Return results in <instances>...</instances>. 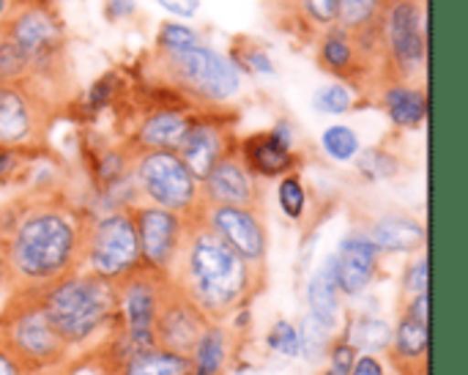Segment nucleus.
I'll return each mask as SVG.
<instances>
[{"mask_svg": "<svg viewBox=\"0 0 468 375\" xmlns=\"http://www.w3.org/2000/svg\"><path fill=\"white\" fill-rule=\"evenodd\" d=\"M359 351L343 338V335H335L332 343H329V351H326V362H329V370L337 375H348L354 362H356Z\"/></svg>", "mask_w": 468, "mask_h": 375, "instance_id": "ea45409f", "label": "nucleus"}, {"mask_svg": "<svg viewBox=\"0 0 468 375\" xmlns=\"http://www.w3.org/2000/svg\"><path fill=\"white\" fill-rule=\"evenodd\" d=\"M348 375H387V365L373 354H359Z\"/></svg>", "mask_w": 468, "mask_h": 375, "instance_id": "79ce46f5", "label": "nucleus"}, {"mask_svg": "<svg viewBox=\"0 0 468 375\" xmlns=\"http://www.w3.org/2000/svg\"><path fill=\"white\" fill-rule=\"evenodd\" d=\"M304 299H307V316L315 318L321 327H326L335 335L340 321H343V294H340V285H337L335 258L332 255H326L324 263L307 280Z\"/></svg>", "mask_w": 468, "mask_h": 375, "instance_id": "b1692460", "label": "nucleus"}, {"mask_svg": "<svg viewBox=\"0 0 468 375\" xmlns=\"http://www.w3.org/2000/svg\"><path fill=\"white\" fill-rule=\"evenodd\" d=\"M3 33L22 49L30 63V82L58 107L74 93L69 63V36L60 14L49 0H27L11 8Z\"/></svg>", "mask_w": 468, "mask_h": 375, "instance_id": "7ed1b4c3", "label": "nucleus"}, {"mask_svg": "<svg viewBox=\"0 0 468 375\" xmlns=\"http://www.w3.org/2000/svg\"><path fill=\"white\" fill-rule=\"evenodd\" d=\"M321 375H337V373H332V370H324V373Z\"/></svg>", "mask_w": 468, "mask_h": 375, "instance_id": "8fccbe9b", "label": "nucleus"}, {"mask_svg": "<svg viewBox=\"0 0 468 375\" xmlns=\"http://www.w3.org/2000/svg\"><path fill=\"white\" fill-rule=\"evenodd\" d=\"M0 335L27 373H55L74 368L77 351H71V346L49 324L38 294H5V305L0 310Z\"/></svg>", "mask_w": 468, "mask_h": 375, "instance_id": "423d86ee", "label": "nucleus"}, {"mask_svg": "<svg viewBox=\"0 0 468 375\" xmlns=\"http://www.w3.org/2000/svg\"><path fill=\"white\" fill-rule=\"evenodd\" d=\"M206 38L184 25V22H162L159 30H156V47L154 49H162V52H176V49H186V47H195V44H203Z\"/></svg>", "mask_w": 468, "mask_h": 375, "instance_id": "c9c22d12", "label": "nucleus"}, {"mask_svg": "<svg viewBox=\"0 0 468 375\" xmlns=\"http://www.w3.org/2000/svg\"><path fill=\"white\" fill-rule=\"evenodd\" d=\"M115 93H118V74H115V71H107L104 77H99V80L90 85V91L85 93L82 107H85L90 115H96L99 110H104V107L115 99Z\"/></svg>", "mask_w": 468, "mask_h": 375, "instance_id": "58836bf2", "label": "nucleus"}, {"mask_svg": "<svg viewBox=\"0 0 468 375\" xmlns=\"http://www.w3.org/2000/svg\"><path fill=\"white\" fill-rule=\"evenodd\" d=\"M431 329L422 321L400 316L392 327V343L387 348V362L398 375H428Z\"/></svg>", "mask_w": 468, "mask_h": 375, "instance_id": "412c9836", "label": "nucleus"}, {"mask_svg": "<svg viewBox=\"0 0 468 375\" xmlns=\"http://www.w3.org/2000/svg\"><path fill=\"white\" fill-rule=\"evenodd\" d=\"M315 63L321 66V71L332 74L335 82L348 85L354 93L365 99H373L384 82L381 66L340 25H329L321 30L318 44H315Z\"/></svg>", "mask_w": 468, "mask_h": 375, "instance_id": "9b49d317", "label": "nucleus"}, {"mask_svg": "<svg viewBox=\"0 0 468 375\" xmlns=\"http://www.w3.org/2000/svg\"><path fill=\"white\" fill-rule=\"evenodd\" d=\"M58 104L33 82H0V145L47 148Z\"/></svg>", "mask_w": 468, "mask_h": 375, "instance_id": "9d476101", "label": "nucleus"}, {"mask_svg": "<svg viewBox=\"0 0 468 375\" xmlns=\"http://www.w3.org/2000/svg\"><path fill=\"white\" fill-rule=\"evenodd\" d=\"M0 375H30L22 368V362L14 357V351L8 348L3 335H0Z\"/></svg>", "mask_w": 468, "mask_h": 375, "instance_id": "37998d69", "label": "nucleus"}, {"mask_svg": "<svg viewBox=\"0 0 468 375\" xmlns=\"http://www.w3.org/2000/svg\"><path fill=\"white\" fill-rule=\"evenodd\" d=\"M170 283L211 324H228L233 313L252 307V302L266 291L269 272L252 269L203 222V217H195L186 220Z\"/></svg>", "mask_w": 468, "mask_h": 375, "instance_id": "f03ea898", "label": "nucleus"}, {"mask_svg": "<svg viewBox=\"0 0 468 375\" xmlns=\"http://www.w3.org/2000/svg\"><path fill=\"white\" fill-rule=\"evenodd\" d=\"M11 8H14V0H0V27H3V22L8 19Z\"/></svg>", "mask_w": 468, "mask_h": 375, "instance_id": "09e8293b", "label": "nucleus"}, {"mask_svg": "<svg viewBox=\"0 0 468 375\" xmlns=\"http://www.w3.org/2000/svg\"><path fill=\"white\" fill-rule=\"evenodd\" d=\"M241 343L244 338L228 324H208L189 354L192 375H228L241 351Z\"/></svg>", "mask_w": 468, "mask_h": 375, "instance_id": "4be33fe9", "label": "nucleus"}, {"mask_svg": "<svg viewBox=\"0 0 468 375\" xmlns=\"http://www.w3.org/2000/svg\"><path fill=\"white\" fill-rule=\"evenodd\" d=\"M277 206L291 220L299 222L307 211V189L299 173H288L277 181Z\"/></svg>", "mask_w": 468, "mask_h": 375, "instance_id": "2f4dec72", "label": "nucleus"}, {"mask_svg": "<svg viewBox=\"0 0 468 375\" xmlns=\"http://www.w3.org/2000/svg\"><path fill=\"white\" fill-rule=\"evenodd\" d=\"M425 77L428 0H387L381 16V80L425 85Z\"/></svg>", "mask_w": 468, "mask_h": 375, "instance_id": "0eeeda50", "label": "nucleus"}, {"mask_svg": "<svg viewBox=\"0 0 468 375\" xmlns=\"http://www.w3.org/2000/svg\"><path fill=\"white\" fill-rule=\"evenodd\" d=\"M428 283H431V261H428V250H422L400 274V305L420 294H431Z\"/></svg>", "mask_w": 468, "mask_h": 375, "instance_id": "f704fd0d", "label": "nucleus"}, {"mask_svg": "<svg viewBox=\"0 0 468 375\" xmlns=\"http://www.w3.org/2000/svg\"><path fill=\"white\" fill-rule=\"evenodd\" d=\"M230 63L236 69H244L247 74H274V63H271V55L266 52V47H261L258 41H239L233 49H230Z\"/></svg>", "mask_w": 468, "mask_h": 375, "instance_id": "473e14b6", "label": "nucleus"}, {"mask_svg": "<svg viewBox=\"0 0 468 375\" xmlns=\"http://www.w3.org/2000/svg\"><path fill=\"white\" fill-rule=\"evenodd\" d=\"M373 102L387 112L395 129L414 132L428 121V85L409 82H384Z\"/></svg>", "mask_w": 468, "mask_h": 375, "instance_id": "5701e85b", "label": "nucleus"}, {"mask_svg": "<svg viewBox=\"0 0 468 375\" xmlns=\"http://www.w3.org/2000/svg\"><path fill=\"white\" fill-rule=\"evenodd\" d=\"M343 338L359 351V354H373L381 357L387 354L389 343H392V324L387 318L370 316V313H356L348 318Z\"/></svg>", "mask_w": 468, "mask_h": 375, "instance_id": "a878e982", "label": "nucleus"}, {"mask_svg": "<svg viewBox=\"0 0 468 375\" xmlns=\"http://www.w3.org/2000/svg\"><path fill=\"white\" fill-rule=\"evenodd\" d=\"M129 178L137 195V203L159 206L184 220L203 214L200 181L181 162L176 151H140L132 154Z\"/></svg>", "mask_w": 468, "mask_h": 375, "instance_id": "6e6552de", "label": "nucleus"}, {"mask_svg": "<svg viewBox=\"0 0 468 375\" xmlns=\"http://www.w3.org/2000/svg\"><path fill=\"white\" fill-rule=\"evenodd\" d=\"M400 316L422 321V324H431V294H420V296L403 302L400 305Z\"/></svg>", "mask_w": 468, "mask_h": 375, "instance_id": "a19ab883", "label": "nucleus"}, {"mask_svg": "<svg viewBox=\"0 0 468 375\" xmlns=\"http://www.w3.org/2000/svg\"><path fill=\"white\" fill-rule=\"evenodd\" d=\"M143 80L176 91L195 110L228 107L241 93L239 69L206 41L176 52L154 49L145 58Z\"/></svg>", "mask_w": 468, "mask_h": 375, "instance_id": "20e7f679", "label": "nucleus"}, {"mask_svg": "<svg viewBox=\"0 0 468 375\" xmlns=\"http://www.w3.org/2000/svg\"><path fill=\"white\" fill-rule=\"evenodd\" d=\"M321 148H324V154L332 162L346 165V162H354L356 159V154L362 151V140H359V134L351 126L332 123V126H326L321 132Z\"/></svg>", "mask_w": 468, "mask_h": 375, "instance_id": "c85d7f7f", "label": "nucleus"}, {"mask_svg": "<svg viewBox=\"0 0 468 375\" xmlns=\"http://www.w3.org/2000/svg\"><path fill=\"white\" fill-rule=\"evenodd\" d=\"M197 110H167V107H154L145 110L134 132L123 140V145L132 154L140 151H176L184 140V134L192 126Z\"/></svg>", "mask_w": 468, "mask_h": 375, "instance_id": "6ab92c4d", "label": "nucleus"}, {"mask_svg": "<svg viewBox=\"0 0 468 375\" xmlns=\"http://www.w3.org/2000/svg\"><path fill=\"white\" fill-rule=\"evenodd\" d=\"M41 307L58 335L82 351L99 343L115 321V283L85 269H74L58 283L38 291Z\"/></svg>", "mask_w": 468, "mask_h": 375, "instance_id": "39448f33", "label": "nucleus"}, {"mask_svg": "<svg viewBox=\"0 0 468 375\" xmlns=\"http://www.w3.org/2000/svg\"><path fill=\"white\" fill-rule=\"evenodd\" d=\"M266 3L271 5V14H274V16L299 22V16H296V3H293V0H266ZM299 25H302V22H299Z\"/></svg>", "mask_w": 468, "mask_h": 375, "instance_id": "49530a36", "label": "nucleus"}, {"mask_svg": "<svg viewBox=\"0 0 468 375\" xmlns=\"http://www.w3.org/2000/svg\"><path fill=\"white\" fill-rule=\"evenodd\" d=\"M112 375H192V365L189 357H178L154 346L126 359Z\"/></svg>", "mask_w": 468, "mask_h": 375, "instance_id": "bb28decb", "label": "nucleus"}, {"mask_svg": "<svg viewBox=\"0 0 468 375\" xmlns=\"http://www.w3.org/2000/svg\"><path fill=\"white\" fill-rule=\"evenodd\" d=\"M90 217L93 214L55 192H36L0 206L8 291L38 294L80 269Z\"/></svg>", "mask_w": 468, "mask_h": 375, "instance_id": "f257e3e1", "label": "nucleus"}, {"mask_svg": "<svg viewBox=\"0 0 468 375\" xmlns=\"http://www.w3.org/2000/svg\"><path fill=\"white\" fill-rule=\"evenodd\" d=\"M203 206H236L266 211V184L247 170L239 151L225 154L200 181Z\"/></svg>", "mask_w": 468, "mask_h": 375, "instance_id": "2eb2a0df", "label": "nucleus"}, {"mask_svg": "<svg viewBox=\"0 0 468 375\" xmlns=\"http://www.w3.org/2000/svg\"><path fill=\"white\" fill-rule=\"evenodd\" d=\"M211 321L170 283L154 324V340L159 348L173 351L178 357H189L200 335Z\"/></svg>", "mask_w": 468, "mask_h": 375, "instance_id": "dca6fc26", "label": "nucleus"}, {"mask_svg": "<svg viewBox=\"0 0 468 375\" xmlns=\"http://www.w3.org/2000/svg\"><path fill=\"white\" fill-rule=\"evenodd\" d=\"M266 348L282 359H296L299 357V332L293 321H274V327L266 335Z\"/></svg>", "mask_w": 468, "mask_h": 375, "instance_id": "4c0bfd02", "label": "nucleus"}, {"mask_svg": "<svg viewBox=\"0 0 468 375\" xmlns=\"http://www.w3.org/2000/svg\"><path fill=\"white\" fill-rule=\"evenodd\" d=\"M239 112L230 107H214V110H197L192 118L189 132L184 134L176 154L181 162L192 170L197 181H203L211 167L236 148L239 143Z\"/></svg>", "mask_w": 468, "mask_h": 375, "instance_id": "f8f14e48", "label": "nucleus"}, {"mask_svg": "<svg viewBox=\"0 0 468 375\" xmlns=\"http://www.w3.org/2000/svg\"><path fill=\"white\" fill-rule=\"evenodd\" d=\"M293 3H296L299 22L310 30L321 33L337 19V0H293Z\"/></svg>", "mask_w": 468, "mask_h": 375, "instance_id": "e433bc0d", "label": "nucleus"}, {"mask_svg": "<svg viewBox=\"0 0 468 375\" xmlns=\"http://www.w3.org/2000/svg\"><path fill=\"white\" fill-rule=\"evenodd\" d=\"M129 214H132L137 244H140V263L151 272L170 277L181 241H184L186 220L181 214H173L167 209L148 206V203L129 206Z\"/></svg>", "mask_w": 468, "mask_h": 375, "instance_id": "4468645a", "label": "nucleus"}, {"mask_svg": "<svg viewBox=\"0 0 468 375\" xmlns=\"http://www.w3.org/2000/svg\"><path fill=\"white\" fill-rule=\"evenodd\" d=\"M140 244L134 233V222L129 209H112L104 214H93L82 241L80 269L118 283L121 277L140 269Z\"/></svg>", "mask_w": 468, "mask_h": 375, "instance_id": "1a4fd4ad", "label": "nucleus"}, {"mask_svg": "<svg viewBox=\"0 0 468 375\" xmlns=\"http://www.w3.org/2000/svg\"><path fill=\"white\" fill-rule=\"evenodd\" d=\"M156 3L178 16H192L197 11V0H156Z\"/></svg>", "mask_w": 468, "mask_h": 375, "instance_id": "a18cd8bd", "label": "nucleus"}, {"mask_svg": "<svg viewBox=\"0 0 468 375\" xmlns=\"http://www.w3.org/2000/svg\"><path fill=\"white\" fill-rule=\"evenodd\" d=\"M387 0H337V19L343 30H348L362 49L381 63V16Z\"/></svg>", "mask_w": 468, "mask_h": 375, "instance_id": "393cba45", "label": "nucleus"}, {"mask_svg": "<svg viewBox=\"0 0 468 375\" xmlns=\"http://www.w3.org/2000/svg\"><path fill=\"white\" fill-rule=\"evenodd\" d=\"M200 217L252 269L269 272L271 236H269V225H266V211L236 209V206H203Z\"/></svg>", "mask_w": 468, "mask_h": 375, "instance_id": "ddd939ff", "label": "nucleus"}, {"mask_svg": "<svg viewBox=\"0 0 468 375\" xmlns=\"http://www.w3.org/2000/svg\"><path fill=\"white\" fill-rule=\"evenodd\" d=\"M47 154V148H5L0 145V187L16 184Z\"/></svg>", "mask_w": 468, "mask_h": 375, "instance_id": "7c9ffc66", "label": "nucleus"}, {"mask_svg": "<svg viewBox=\"0 0 468 375\" xmlns=\"http://www.w3.org/2000/svg\"><path fill=\"white\" fill-rule=\"evenodd\" d=\"M381 255H417L428 250V228L403 211H387L367 225H359Z\"/></svg>", "mask_w": 468, "mask_h": 375, "instance_id": "aec40b11", "label": "nucleus"}, {"mask_svg": "<svg viewBox=\"0 0 468 375\" xmlns=\"http://www.w3.org/2000/svg\"><path fill=\"white\" fill-rule=\"evenodd\" d=\"M236 151H239L241 162L247 165V170L252 176H258L261 181L299 173V165H302V156L296 154V148L288 145L285 140H280L274 134V129H263V132L239 137Z\"/></svg>", "mask_w": 468, "mask_h": 375, "instance_id": "a211bd4d", "label": "nucleus"}, {"mask_svg": "<svg viewBox=\"0 0 468 375\" xmlns=\"http://www.w3.org/2000/svg\"><path fill=\"white\" fill-rule=\"evenodd\" d=\"M332 258H335L337 285L346 299L362 296L376 283V277L381 272V261H384V255L376 250V244L367 239V233L359 225L343 236V241L337 244Z\"/></svg>", "mask_w": 468, "mask_h": 375, "instance_id": "f3484780", "label": "nucleus"}, {"mask_svg": "<svg viewBox=\"0 0 468 375\" xmlns=\"http://www.w3.org/2000/svg\"><path fill=\"white\" fill-rule=\"evenodd\" d=\"M8 294V261H5V250L0 241V296Z\"/></svg>", "mask_w": 468, "mask_h": 375, "instance_id": "de8ad7c7", "label": "nucleus"}, {"mask_svg": "<svg viewBox=\"0 0 468 375\" xmlns=\"http://www.w3.org/2000/svg\"><path fill=\"white\" fill-rule=\"evenodd\" d=\"M134 0H104V14L110 22H118V19H126L134 14Z\"/></svg>", "mask_w": 468, "mask_h": 375, "instance_id": "c03bdc74", "label": "nucleus"}, {"mask_svg": "<svg viewBox=\"0 0 468 375\" xmlns=\"http://www.w3.org/2000/svg\"><path fill=\"white\" fill-rule=\"evenodd\" d=\"M354 162H356V173L367 181H389L400 173V159L381 145L359 151Z\"/></svg>", "mask_w": 468, "mask_h": 375, "instance_id": "c756f323", "label": "nucleus"}, {"mask_svg": "<svg viewBox=\"0 0 468 375\" xmlns=\"http://www.w3.org/2000/svg\"><path fill=\"white\" fill-rule=\"evenodd\" d=\"M296 332H299V357L304 362H310V365L324 362L335 335L326 327H321L315 318H310V316H302L296 321Z\"/></svg>", "mask_w": 468, "mask_h": 375, "instance_id": "cd10ccee", "label": "nucleus"}, {"mask_svg": "<svg viewBox=\"0 0 468 375\" xmlns=\"http://www.w3.org/2000/svg\"><path fill=\"white\" fill-rule=\"evenodd\" d=\"M354 102H356V93L343 82L321 85L313 93V107H315V112H324V115H343V112L354 110Z\"/></svg>", "mask_w": 468, "mask_h": 375, "instance_id": "72a5a7b5", "label": "nucleus"}]
</instances>
